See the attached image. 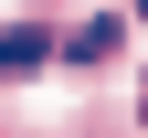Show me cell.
I'll return each mask as SVG.
<instances>
[{
    "label": "cell",
    "instance_id": "6da1fadb",
    "mask_svg": "<svg viewBox=\"0 0 148 138\" xmlns=\"http://www.w3.org/2000/svg\"><path fill=\"white\" fill-rule=\"evenodd\" d=\"M53 53V32H21V21H0V74H32Z\"/></svg>",
    "mask_w": 148,
    "mask_h": 138
},
{
    "label": "cell",
    "instance_id": "7a4b0ae2",
    "mask_svg": "<svg viewBox=\"0 0 148 138\" xmlns=\"http://www.w3.org/2000/svg\"><path fill=\"white\" fill-rule=\"evenodd\" d=\"M138 21H148V0H138Z\"/></svg>",
    "mask_w": 148,
    "mask_h": 138
}]
</instances>
